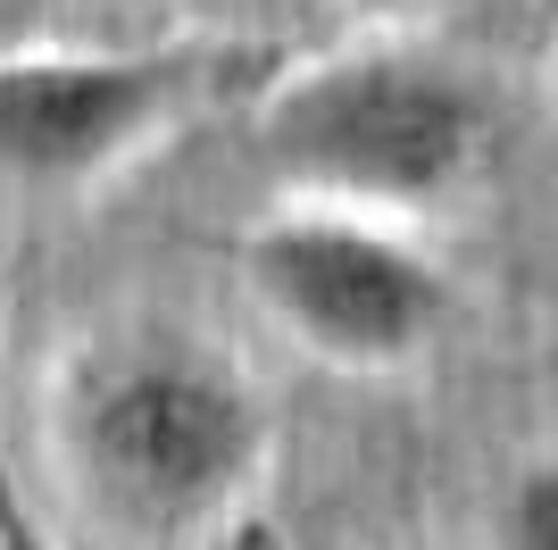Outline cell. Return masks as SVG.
I'll use <instances>...</instances> for the list:
<instances>
[{"instance_id": "cell-7", "label": "cell", "mask_w": 558, "mask_h": 550, "mask_svg": "<svg viewBox=\"0 0 558 550\" xmlns=\"http://www.w3.org/2000/svg\"><path fill=\"white\" fill-rule=\"evenodd\" d=\"M359 9H409V0H359Z\"/></svg>"}, {"instance_id": "cell-2", "label": "cell", "mask_w": 558, "mask_h": 550, "mask_svg": "<svg viewBox=\"0 0 558 550\" xmlns=\"http://www.w3.org/2000/svg\"><path fill=\"white\" fill-rule=\"evenodd\" d=\"M258 409L209 359H125L84 392L75 417V451L84 476L109 492L125 517L150 526H184L233 501L258 467Z\"/></svg>"}, {"instance_id": "cell-4", "label": "cell", "mask_w": 558, "mask_h": 550, "mask_svg": "<svg viewBox=\"0 0 558 550\" xmlns=\"http://www.w3.org/2000/svg\"><path fill=\"white\" fill-rule=\"evenodd\" d=\"M233 59L209 43L142 50H9L0 59V176L84 183L175 125Z\"/></svg>"}, {"instance_id": "cell-1", "label": "cell", "mask_w": 558, "mask_h": 550, "mask_svg": "<svg viewBox=\"0 0 558 550\" xmlns=\"http://www.w3.org/2000/svg\"><path fill=\"white\" fill-rule=\"evenodd\" d=\"M258 151L308 201L425 208L475 167L484 100L425 59L350 50V59H326V68L276 84L267 117H258Z\"/></svg>"}, {"instance_id": "cell-5", "label": "cell", "mask_w": 558, "mask_h": 550, "mask_svg": "<svg viewBox=\"0 0 558 550\" xmlns=\"http://www.w3.org/2000/svg\"><path fill=\"white\" fill-rule=\"evenodd\" d=\"M500 550H558V458L525 467L500 501Z\"/></svg>"}, {"instance_id": "cell-3", "label": "cell", "mask_w": 558, "mask_h": 550, "mask_svg": "<svg viewBox=\"0 0 558 550\" xmlns=\"http://www.w3.org/2000/svg\"><path fill=\"white\" fill-rule=\"evenodd\" d=\"M242 275L258 309L333 367H400L409 350L434 343L450 309L434 259L409 251L392 226H375L367 208L333 201L267 217L242 242Z\"/></svg>"}, {"instance_id": "cell-8", "label": "cell", "mask_w": 558, "mask_h": 550, "mask_svg": "<svg viewBox=\"0 0 558 550\" xmlns=\"http://www.w3.org/2000/svg\"><path fill=\"white\" fill-rule=\"evenodd\" d=\"M550 43H558V17H550Z\"/></svg>"}, {"instance_id": "cell-6", "label": "cell", "mask_w": 558, "mask_h": 550, "mask_svg": "<svg viewBox=\"0 0 558 550\" xmlns=\"http://www.w3.org/2000/svg\"><path fill=\"white\" fill-rule=\"evenodd\" d=\"M0 550H50L43 542V517H34V501H25V483H17L9 426H0Z\"/></svg>"}]
</instances>
